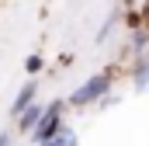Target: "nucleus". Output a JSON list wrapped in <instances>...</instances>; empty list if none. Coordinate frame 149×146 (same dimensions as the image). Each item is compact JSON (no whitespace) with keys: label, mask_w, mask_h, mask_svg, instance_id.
I'll return each instance as SVG.
<instances>
[{"label":"nucleus","mask_w":149,"mask_h":146,"mask_svg":"<svg viewBox=\"0 0 149 146\" xmlns=\"http://www.w3.org/2000/svg\"><path fill=\"white\" fill-rule=\"evenodd\" d=\"M111 87H114V73L111 70H101V73H94V77H87L73 94L66 98V105L76 108V111L94 108V105H101L104 98H111Z\"/></svg>","instance_id":"obj_1"},{"label":"nucleus","mask_w":149,"mask_h":146,"mask_svg":"<svg viewBox=\"0 0 149 146\" xmlns=\"http://www.w3.org/2000/svg\"><path fill=\"white\" fill-rule=\"evenodd\" d=\"M66 108H70V105H66V101H59V98H56V101H49V105H45V115H42V122H38V129L28 136V139H31L35 146H42L45 139H52V136L66 125Z\"/></svg>","instance_id":"obj_2"},{"label":"nucleus","mask_w":149,"mask_h":146,"mask_svg":"<svg viewBox=\"0 0 149 146\" xmlns=\"http://www.w3.org/2000/svg\"><path fill=\"white\" fill-rule=\"evenodd\" d=\"M38 101V80H24V84H21V91H17V94H14V101H10V118H17V115H21V111H28V105H35Z\"/></svg>","instance_id":"obj_3"},{"label":"nucleus","mask_w":149,"mask_h":146,"mask_svg":"<svg viewBox=\"0 0 149 146\" xmlns=\"http://www.w3.org/2000/svg\"><path fill=\"white\" fill-rule=\"evenodd\" d=\"M42 115H45V105L35 101V105H28V111H21L17 118H14V125H17V132L21 136H31L38 129V122H42Z\"/></svg>","instance_id":"obj_4"},{"label":"nucleus","mask_w":149,"mask_h":146,"mask_svg":"<svg viewBox=\"0 0 149 146\" xmlns=\"http://www.w3.org/2000/svg\"><path fill=\"white\" fill-rule=\"evenodd\" d=\"M132 87L139 94L149 91V49L146 52H135V70H132Z\"/></svg>","instance_id":"obj_5"},{"label":"nucleus","mask_w":149,"mask_h":146,"mask_svg":"<svg viewBox=\"0 0 149 146\" xmlns=\"http://www.w3.org/2000/svg\"><path fill=\"white\" fill-rule=\"evenodd\" d=\"M42 146H80V132H76L73 125H63L52 139H45Z\"/></svg>","instance_id":"obj_6"},{"label":"nucleus","mask_w":149,"mask_h":146,"mask_svg":"<svg viewBox=\"0 0 149 146\" xmlns=\"http://www.w3.org/2000/svg\"><path fill=\"white\" fill-rule=\"evenodd\" d=\"M42 66H45V59H42V52H31V56L24 59V70H28V77H35V73L42 70Z\"/></svg>","instance_id":"obj_7"},{"label":"nucleus","mask_w":149,"mask_h":146,"mask_svg":"<svg viewBox=\"0 0 149 146\" xmlns=\"http://www.w3.org/2000/svg\"><path fill=\"white\" fill-rule=\"evenodd\" d=\"M0 146H14V132H7V129H0Z\"/></svg>","instance_id":"obj_8"}]
</instances>
